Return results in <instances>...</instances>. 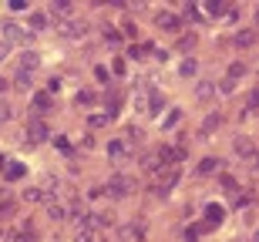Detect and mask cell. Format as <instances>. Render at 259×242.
Wrapping results in <instances>:
<instances>
[{
    "mask_svg": "<svg viewBox=\"0 0 259 242\" xmlns=\"http://www.w3.org/2000/svg\"><path fill=\"white\" fill-rule=\"evenodd\" d=\"M179 178H182V168H179V165H165L162 172H155V192L168 195L175 185H179Z\"/></svg>",
    "mask_w": 259,
    "mask_h": 242,
    "instance_id": "obj_1",
    "label": "cell"
},
{
    "mask_svg": "<svg viewBox=\"0 0 259 242\" xmlns=\"http://www.w3.org/2000/svg\"><path fill=\"white\" fill-rule=\"evenodd\" d=\"M0 30H4V44H34V30L20 27L17 20H4Z\"/></svg>",
    "mask_w": 259,
    "mask_h": 242,
    "instance_id": "obj_2",
    "label": "cell"
},
{
    "mask_svg": "<svg viewBox=\"0 0 259 242\" xmlns=\"http://www.w3.org/2000/svg\"><path fill=\"white\" fill-rule=\"evenodd\" d=\"M40 202H44V212H48L51 222H64V219H67V205L58 202V192H44Z\"/></svg>",
    "mask_w": 259,
    "mask_h": 242,
    "instance_id": "obj_3",
    "label": "cell"
},
{
    "mask_svg": "<svg viewBox=\"0 0 259 242\" xmlns=\"http://www.w3.org/2000/svg\"><path fill=\"white\" fill-rule=\"evenodd\" d=\"M101 192H108V195H111V199H125V195L132 192V178H128V175H121V172H118V175H111V182H108L105 188H101Z\"/></svg>",
    "mask_w": 259,
    "mask_h": 242,
    "instance_id": "obj_4",
    "label": "cell"
},
{
    "mask_svg": "<svg viewBox=\"0 0 259 242\" xmlns=\"http://www.w3.org/2000/svg\"><path fill=\"white\" fill-rule=\"evenodd\" d=\"M84 34H88V20H81V17H67L61 24V37L77 40V37H84Z\"/></svg>",
    "mask_w": 259,
    "mask_h": 242,
    "instance_id": "obj_5",
    "label": "cell"
},
{
    "mask_svg": "<svg viewBox=\"0 0 259 242\" xmlns=\"http://www.w3.org/2000/svg\"><path fill=\"white\" fill-rule=\"evenodd\" d=\"M155 27H162V30H182V17L172 14V10H158V14H155Z\"/></svg>",
    "mask_w": 259,
    "mask_h": 242,
    "instance_id": "obj_6",
    "label": "cell"
},
{
    "mask_svg": "<svg viewBox=\"0 0 259 242\" xmlns=\"http://www.w3.org/2000/svg\"><path fill=\"white\" fill-rule=\"evenodd\" d=\"M37 68H40V58L34 51H24L17 58V71H24V74H37Z\"/></svg>",
    "mask_w": 259,
    "mask_h": 242,
    "instance_id": "obj_7",
    "label": "cell"
},
{
    "mask_svg": "<svg viewBox=\"0 0 259 242\" xmlns=\"http://www.w3.org/2000/svg\"><path fill=\"white\" fill-rule=\"evenodd\" d=\"M232 148H236V155H239V158H252V155H256V141H252L249 135H239L236 141H232Z\"/></svg>",
    "mask_w": 259,
    "mask_h": 242,
    "instance_id": "obj_8",
    "label": "cell"
},
{
    "mask_svg": "<svg viewBox=\"0 0 259 242\" xmlns=\"http://www.w3.org/2000/svg\"><path fill=\"white\" fill-rule=\"evenodd\" d=\"M27 141H30V145H40V141H48V125H44V121H30V128H27Z\"/></svg>",
    "mask_w": 259,
    "mask_h": 242,
    "instance_id": "obj_9",
    "label": "cell"
},
{
    "mask_svg": "<svg viewBox=\"0 0 259 242\" xmlns=\"http://www.w3.org/2000/svg\"><path fill=\"white\" fill-rule=\"evenodd\" d=\"M51 108V94H34V105H30V118L40 121V115Z\"/></svg>",
    "mask_w": 259,
    "mask_h": 242,
    "instance_id": "obj_10",
    "label": "cell"
},
{
    "mask_svg": "<svg viewBox=\"0 0 259 242\" xmlns=\"http://www.w3.org/2000/svg\"><path fill=\"white\" fill-rule=\"evenodd\" d=\"M24 175H27L24 162H7V165H4V178H7V182H14V178H24Z\"/></svg>",
    "mask_w": 259,
    "mask_h": 242,
    "instance_id": "obj_11",
    "label": "cell"
},
{
    "mask_svg": "<svg viewBox=\"0 0 259 242\" xmlns=\"http://www.w3.org/2000/svg\"><path fill=\"white\" fill-rule=\"evenodd\" d=\"M232 44H236V47H252V44H256V30H239V34L232 37Z\"/></svg>",
    "mask_w": 259,
    "mask_h": 242,
    "instance_id": "obj_12",
    "label": "cell"
},
{
    "mask_svg": "<svg viewBox=\"0 0 259 242\" xmlns=\"http://www.w3.org/2000/svg\"><path fill=\"white\" fill-rule=\"evenodd\" d=\"M30 84H34V74H24V71L14 74V87H17V91H30Z\"/></svg>",
    "mask_w": 259,
    "mask_h": 242,
    "instance_id": "obj_13",
    "label": "cell"
},
{
    "mask_svg": "<svg viewBox=\"0 0 259 242\" xmlns=\"http://www.w3.org/2000/svg\"><path fill=\"white\" fill-rule=\"evenodd\" d=\"M219 125H222V115H209L205 121H202V128H199V131H202V135H212V131H215Z\"/></svg>",
    "mask_w": 259,
    "mask_h": 242,
    "instance_id": "obj_14",
    "label": "cell"
},
{
    "mask_svg": "<svg viewBox=\"0 0 259 242\" xmlns=\"http://www.w3.org/2000/svg\"><path fill=\"white\" fill-rule=\"evenodd\" d=\"M219 158H202L199 162V175H212V172H219Z\"/></svg>",
    "mask_w": 259,
    "mask_h": 242,
    "instance_id": "obj_15",
    "label": "cell"
},
{
    "mask_svg": "<svg viewBox=\"0 0 259 242\" xmlns=\"http://www.w3.org/2000/svg\"><path fill=\"white\" fill-rule=\"evenodd\" d=\"M74 239L77 242H95V229L91 225H81V229H74Z\"/></svg>",
    "mask_w": 259,
    "mask_h": 242,
    "instance_id": "obj_16",
    "label": "cell"
},
{
    "mask_svg": "<svg viewBox=\"0 0 259 242\" xmlns=\"http://www.w3.org/2000/svg\"><path fill=\"white\" fill-rule=\"evenodd\" d=\"M195 98H199V101H209V98H212V84H209V81L195 84Z\"/></svg>",
    "mask_w": 259,
    "mask_h": 242,
    "instance_id": "obj_17",
    "label": "cell"
},
{
    "mask_svg": "<svg viewBox=\"0 0 259 242\" xmlns=\"http://www.w3.org/2000/svg\"><path fill=\"white\" fill-rule=\"evenodd\" d=\"M205 212H209V229H212V225H219V222H222V205H209Z\"/></svg>",
    "mask_w": 259,
    "mask_h": 242,
    "instance_id": "obj_18",
    "label": "cell"
},
{
    "mask_svg": "<svg viewBox=\"0 0 259 242\" xmlns=\"http://www.w3.org/2000/svg\"><path fill=\"white\" fill-rule=\"evenodd\" d=\"M108 152H111V162L121 165V155H125V145H121V141H111V148H108Z\"/></svg>",
    "mask_w": 259,
    "mask_h": 242,
    "instance_id": "obj_19",
    "label": "cell"
},
{
    "mask_svg": "<svg viewBox=\"0 0 259 242\" xmlns=\"http://www.w3.org/2000/svg\"><path fill=\"white\" fill-rule=\"evenodd\" d=\"M54 14H61V17H71V14H74V7H71V4H67V0H58V4H54Z\"/></svg>",
    "mask_w": 259,
    "mask_h": 242,
    "instance_id": "obj_20",
    "label": "cell"
},
{
    "mask_svg": "<svg viewBox=\"0 0 259 242\" xmlns=\"http://www.w3.org/2000/svg\"><path fill=\"white\" fill-rule=\"evenodd\" d=\"M202 10H205V14H222L226 7H222V0H205V4H202ZM202 10H199V14H202Z\"/></svg>",
    "mask_w": 259,
    "mask_h": 242,
    "instance_id": "obj_21",
    "label": "cell"
},
{
    "mask_svg": "<svg viewBox=\"0 0 259 242\" xmlns=\"http://www.w3.org/2000/svg\"><path fill=\"white\" fill-rule=\"evenodd\" d=\"M48 24H51L48 14H40V10H37V14H30V27H48Z\"/></svg>",
    "mask_w": 259,
    "mask_h": 242,
    "instance_id": "obj_22",
    "label": "cell"
},
{
    "mask_svg": "<svg viewBox=\"0 0 259 242\" xmlns=\"http://www.w3.org/2000/svg\"><path fill=\"white\" fill-rule=\"evenodd\" d=\"M195 68H199V64H195L192 58H185V61H182V68H179V71H182L185 78H192V74H195Z\"/></svg>",
    "mask_w": 259,
    "mask_h": 242,
    "instance_id": "obj_23",
    "label": "cell"
},
{
    "mask_svg": "<svg viewBox=\"0 0 259 242\" xmlns=\"http://www.w3.org/2000/svg\"><path fill=\"white\" fill-rule=\"evenodd\" d=\"M24 199H27V202H40L44 192H40V188H24Z\"/></svg>",
    "mask_w": 259,
    "mask_h": 242,
    "instance_id": "obj_24",
    "label": "cell"
},
{
    "mask_svg": "<svg viewBox=\"0 0 259 242\" xmlns=\"http://www.w3.org/2000/svg\"><path fill=\"white\" fill-rule=\"evenodd\" d=\"M242 74H246V64H229V81L242 78Z\"/></svg>",
    "mask_w": 259,
    "mask_h": 242,
    "instance_id": "obj_25",
    "label": "cell"
},
{
    "mask_svg": "<svg viewBox=\"0 0 259 242\" xmlns=\"http://www.w3.org/2000/svg\"><path fill=\"white\" fill-rule=\"evenodd\" d=\"M192 44H195V34H185V37L179 40V47H182V51H189V47H192Z\"/></svg>",
    "mask_w": 259,
    "mask_h": 242,
    "instance_id": "obj_26",
    "label": "cell"
},
{
    "mask_svg": "<svg viewBox=\"0 0 259 242\" xmlns=\"http://www.w3.org/2000/svg\"><path fill=\"white\" fill-rule=\"evenodd\" d=\"M88 125H91V128H101V125H108V115H95L91 121H88Z\"/></svg>",
    "mask_w": 259,
    "mask_h": 242,
    "instance_id": "obj_27",
    "label": "cell"
},
{
    "mask_svg": "<svg viewBox=\"0 0 259 242\" xmlns=\"http://www.w3.org/2000/svg\"><path fill=\"white\" fill-rule=\"evenodd\" d=\"M14 242H34V232H30V229H24L20 235H14Z\"/></svg>",
    "mask_w": 259,
    "mask_h": 242,
    "instance_id": "obj_28",
    "label": "cell"
},
{
    "mask_svg": "<svg viewBox=\"0 0 259 242\" xmlns=\"http://www.w3.org/2000/svg\"><path fill=\"white\" fill-rule=\"evenodd\" d=\"M219 91H222V94H229V91H236V81H229V78H226V81L219 84Z\"/></svg>",
    "mask_w": 259,
    "mask_h": 242,
    "instance_id": "obj_29",
    "label": "cell"
},
{
    "mask_svg": "<svg viewBox=\"0 0 259 242\" xmlns=\"http://www.w3.org/2000/svg\"><path fill=\"white\" fill-rule=\"evenodd\" d=\"M14 212V202H10V199H4V202H0V215H10Z\"/></svg>",
    "mask_w": 259,
    "mask_h": 242,
    "instance_id": "obj_30",
    "label": "cell"
},
{
    "mask_svg": "<svg viewBox=\"0 0 259 242\" xmlns=\"http://www.w3.org/2000/svg\"><path fill=\"white\" fill-rule=\"evenodd\" d=\"M175 121H179V111H172V115L165 118V121H162V128H172V125H175Z\"/></svg>",
    "mask_w": 259,
    "mask_h": 242,
    "instance_id": "obj_31",
    "label": "cell"
},
{
    "mask_svg": "<svg viewBox=\"0 0 259 242\" xmlns=\"http://www.w3.org/2000/svg\"><path fill=\"white\" fill-rule=\"evenodd\" d=\"M95 78L98 81H108V68H101V64H98V68H95Z\"/></svg>",
    "mask_w": 259,
    "mask_h": 242,
    "instance_id": "obj_32",
    "label": "cell"
},
{
    "mask_svg": "<svg viewBox=\"0 0 259 242\" xmlns=\"http://www.w3.org/2000/svg\"><path fill=\"white\" fill-rule=\"evenodd\" d=\"M10 10H27V0H10Z\"/></svg>",
    "mask_w": 259,
    "mask_h": 242,
    "instance_id": "obj_33",
    "label": "cell"
},
{
    "mask_svg": "<svg viewBox=\"0 0 259 242\" xmlns=\"http://www.w3.org/2000/svg\"><path fill=\"white\" fill-rule=\"evenodd\" d=\"M7 54H10V44H4V40H0V64L7 61Z\"/></svg>",
    "mask_w": 259,
    "mask_h": 242,
    "instance_id": "obj_34",
    "label": "cell"
},
{
    "mask_svg": "<svg viewBox=\"0 0 259 242\" xmlns=\"http://www.w3.org/2000/svg\"><path fill=\"white\" fill-rule=\"evenodd\" d=\"M185 242H199V229H189V232H185Z\"/></svg>",
    "mask_w": 259,
    "mask_h": 242,
    "instance_id": "obj_35",
    "label": "cell"
},
{
    "mask_svg": "<svg viewBox=\"0 0 259 242\" xmlns=\"http://www.w3.org/2000/svg\"><path fill=\"white\" fill-rule=\"evenodd\" d=\"M7 118H10V108H7V105H0V121H7Z\"/></svg>",
    "mask_w": 259,
    "mask_h": 242,
    "instance_id": "obj_36",
    "label": "cell"
},
{
    "mask_svg": "<svg viewBox=\"0 0 259 242\" xmlns=\"http://www.w3.org/2000/svg\"><path fill=\"white\" fill-rule=\"evenodd\" d=\"M7 87H10V84H7V81H4V78H0V94H4V91H7Z\"/></svg>",
    "mask_w": 259,
    "mask_h": 242,
    "instance_id": "obj_37",
    "label": "cell"
},
{
    "mask_svg": "<svg viewBox=\"0 0 259 242\" xmlns=\"http://www.w3.org/2000/svg\"><path fill=\"white\" fill-rule=\"evenodd\" d=\"M0 162H4V155H0Z\"/></svg>",
    "mask_w": 259,
    "mask_h": 242,
    "instance_id": "obj_38",
    "label": "cell"
}]
</instances>
